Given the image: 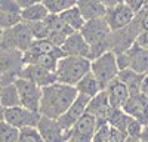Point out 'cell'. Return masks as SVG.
<instances>
[{
	"label": "cell",
	"instance_id": "6da1fadb",
	"mask_svg": "<svg viewBox=\"0 0 148 142\" xmlns=\"http://www.w3.org/2000/svg\"><path fill=\"white\" fill-rule=\"evenodd\" d=\"M76 86L65 85V83L55 81L46 87H42V99H40V114L46 117L58 118L62 115L77 98Z\"/></svg>",
	"mask_w": 148,
	"mask_h": 142
},
{
	"label": "cell",
	"instance_id": "7a4b0ae2",
	"mask_svg": "<svg viewBox=\"0 0 148 142\" xmlns=\"http://www.w3.org/2000/svg\"><path fill=\"white\" fill-rule=\"evenodd\" d=\"M83 37L90 46V61L96 56L102 55L104 52L110 51V36H111V28L105 18H98V19H90L86 21L82 31Z\"/></svg>",
	"mask_w": 148,
	"mask_h": 142
},
{
	"label": "cell",
	"instance_id": "3957f363",
	"mask_svg": "<svg viewBox=\"0 0 148 142\" xmlns=\"http://www.w3.org/2000/svg\"><path fill=\"white\" fill-rule=\"evenodd\" d=\"M90 71V59L84 56L64 55L56 64L55 76L56 81L76 86L77 83Z\"/></svg>",
	"mask_w": 148,
	"mask_h": 142
},
{
	"label": "cell",
	"instance_id": "277c9868",
	"mask_svg": "<svg viewBox=\"0 0 148 142\" xmlns=\"http://www.w3.org/2000/svg\"><path fill=\"white\" fill-rule=\"evenodd\" d=\"M90 71L98 79L101 87L105 89L108 86V83L117 79L120 73V68L117 64V55L113 51H107L102 55L96 56L95 59L90 61Z\"/></svg>",
	"mask_w": 148,
	"mask_h": 142
},
{
	"label": "cell",
	"instance_id": "5b68a950",
	"mask_svg": "<svg viewBox=\"0 0 148 142\" xmlns=\"http://www.w3.org/2000/svg\"><path fill=\"white\" fill-rule=\"evenodd\" d=\"M34 37L30 31V27L27 22L21 21L15 27L8 28L3 31L2 37V46L0 47H9V49H16L19 52H25L30 44L33 43Z\"/></svg>",
	"mask_w": 148,
	"mask_h": 142
},
{
	"label": "cell",
	"instance_id": "8992f818",
	"mask_svg": "<svg viewBox=\"0 0 148 142\" xmlns=\"http://www.w3.org/2000/svg\"><path fill=\"white\" fill-rule=\"evenodd\" d=\"M141 31L139 22L135 16V19L129 24L127 27L117 30V31H111L110 36V51H113L116 55L126 52L130 46L135 44V40H136L138 34Z\"/></svg>",
	"mask_w": 148,
	"mask_h": 142
},
{
	"label": "cell",
	"instance_id": "52a82bcc",
	"mask_svg": "<svg viewBox=\"0 0 148 142\" xmlns=\"http://www.w3.org/2000/svg\"><path fill=\"white\" fill-rule=\"evenodd\" d=\"M15 85L19 93L21 105L31 111L40 113L39 110H40V99H42V87L24 77H16Z\"/></svg>",
	"mask_w": 148,
	"mask_h": 142
},
{
	"label": "cell",
	"instance_id": "ba28073f",
	"mask_svg": "<svg viewBox=\"0 0 148 142\" xmlns=\"http://www.w3.org/2000/svg\"><path fill=\"white\" fill-rule=\"evenodd\" d=\"M42 114L37 111H31L22 105L10 106V108H5V122L9 124L15 126L18 129L27 127V126H37Z\"/></svg>",
	"mask_w": 148,
	"mask_h": 142
},
{
	"label": "cell",
	"instance_id": "9c48e42d",
	"mask_svg": "<svg viewBox=\"0 0 148 142\" xmlns=\"http://www.w3.org/2000/svg\"><path fill=\"white\" fill-rule=\"evenodd\" d=\"M37 129H39L45 142H65L68 136V132L62 127L58 118L52 117L42 115L37 123Z\"/></svg>",
	"mask_w": 148,
	"mask_h": 142
},
{
	"label": "cell",
	"instance_id": "30bf717a",
	"mask_svg": "<svg viewBox=\"0 0 148 142\" xmlns=\"http://www.w3.org/2000/svg\"><path fill=\"white\" fill-rule=\"evenodd\" d=\"M135 16H136V14H135L130 8H127L125 3H120L117 6L108 8L104 18L108 22L111 31H117V30H121V28L127 27L129 24L135 19Z\"/></svg>",
	"mask_w": 148,
	"mask_h": 142
},
{
	"label": "cell",
	"instance_id": "8fae6325",
	"mask_svg": "<svg viewBox=\"0 0 148 142\" xmlns=\"http://www.w3.org/2000/svg\"><path fill=\"white\" fill-rule=\"evenodd\" d=\"M18 77H24L33 83H36L40 87H46L49 85L56 81V76L55 71L46 70L43 67H39L36 64H24V67L21 68Z\"/></svg>",
	"mask_w": 148,
	"mask_h": 142
},
{
	"label": "cell",
	"instance_id": "7c38bea8",
	"mask_svg": "<svg viewBox=\"0 0 148 142\" xmlns=\"http://www.w3.org/2000/svg\"><path fill=\"white\" fill-rule=\"evenodd\" d=\"M89 96H86V95H77V98L74 99V102L71 104L70 108L58 117L59 123L62 124V127L67 130V132H70L71 127L76 124V122L79 120V118L88 111V104H89Z\"/></svg>",
	"mask_w": 148,
	"mask_h": 142
},
{
	"label": "cell",
	"instance_id": "4fadbf2b",
	"mask_svg": "<svg viewBox=\"0 0 148 142\" xmlns=\"http://www.w3.org/2000/svg\"><path fill=\"white\" fill-rule=\"evenodd\" d=\"M61 51L64 55L70 56H84L90 59V46L83 37V34L80 31H74L70 34L64 44L61 46Z\"/></svg>",
	"mask_w": 148,
	"mask_h": 142
},
{
	"label": "cell",
	"instance_id": "5bb4252c",
	"mask_svg": "<svg viewBox=\"0 0 148 142\" xmlns=\"http://www.w3.org/2000/svg\"><path fill=\"white\" fill-rule=\"evenodd\" d=\"M111 104H110V99H108V95H107V90L102 89L99 93H96L95 96H92L89 99V104H88V111L92 115H95L98 118L99 124H104L108 122V115H110V111H111Z\"/></svg>",
	"mask_w": 148,
	"mask_h": 142
},
{
	"label": "cell",
	"instance_id": "9a60e30c",
	"mask_svg": "<svg viewBox=\"0 0 148 142\" xmlns=\"http://www.w3.org/2000/svg\"><path fill=\"white\" fill-rule=\"evenodd\" d=\"M21 21V8L16 0H0V28L5 31Z\"/></svg>",
	"mask_w": 148,
	"mask_h": 142
},
{
	"label": "cell",
	"instance_id": "2e32d148",
	"mask_svg": "<svg viewBox=\"0 0 148 142\" xmlns=\"http://www.w3.org/2000/svg\"><path fill=\"white\" fill-rule=\"evenodd\" d=\"M123 110L130 117L139 120L144 126L148 124V99L142 93L130 95L129 99L126 101V104L123 105Z\"/></svg>",
	"mask_w": 148,
	"mask_h": 142
},
{
	"label": "cell",
	"instance_id": "e0dca14e",
	"mask_svg": "<svg viewBox=\"0 0 148 142\" xmlns=\"http://www.w3.org/2000/svg\"><path fill=\"white\" fill-rule=\"evenodd\" d=\"M125 53L127 58V68L144 76L148 74V49L139 47L138 44H133Z\"/></svg>",
	"mask_w": 148,
	"mask_h": 142
},
{
	"label": "cell",
	"instance_id": "ac0fdd59",
	"mask_svg": "<svg viewBox=\"0 0 148 142\" xmlns=\"http://www.w3.org/2000/svg\"><path fill=\"white\" fill-rule=\"evenodd\" d=\"M105 90H107V95H108L110 104H111V106H114V108H123V105L126 104V101L130 96L129 89L126 87V85L119 77L114 79L113 81H110L108 86L105 87Z\"/></svg>",
	"mask_w": 148,
	"mask_h": 142
},
{
	"label": "cell",
	"instance_id": "d6986e66",
	"mask_svg": "<svg viewBox=\"0 0 148 142\" xmlns=\"http://www.w3.org/2000/svg\"><path fill=\"white\" fill-rule=\"evenodd\" d=\"M76 6L79 8L86 21L104 18L107 12V8L102 5L101 0H77Z\"/></svg>",
	"mask_w": 148,
	"mask_h": 142
},
{
	"label": "cell",
	"instance_id": "ffe728a7",
	"mask_svg": "<svg viewBox=\"0 0 148 142\" xmlns=\"http://www.w3.org/2000/svg\"><path fill=\"white\" fill-rule=\"evenodd\" d=\"M98 127H99V122H98V118L95 115L89 114V113H84L76 122V124L71 127V132L93 139V135L98 130Z\"/></svg>",
	"mask_w": 148,
	"mask_h": 142
},
{
	"label": "cell",
	"instance_id": "44dd1931",
	"mask_svg": "<svg viewBox=\"0 0 148 142\" xmlns=\"http://www.w3.org/2000/svg\"><path fill=\"white\" fill-rule=\"evenodd\" d=\"M123 83L126 85V87L129 89L130 95H138L141 93V86H142V80H144V74H139L136 71H133L130 68L126 70H120V73L117 76Z\"/></svg>",
	"mask_w": 148,
	"mask_h": 142
},
{
	"label": "cell",
	"instance_id": "7402d4cb",
	"mask_svg": "<svg viewBox=\"0 0 148 142\" xmlns=\"http://www.w3.org/2000/svg\"><path fill=\"white\" fill-rule=\"evenodd\" d=\"M76 89H77V92L80 95H86V96H89V98L95 96L96 93H99L102 90L99 81H98V79L93 76L92 71H89V73L77 83Z\"/></svg>",
	"mask_w": 148,
	"mask_h": 142
},
{
	"label": "cell",
	"instance_id": "603a6c76",
	"mask_svg": "<svg viewBox=\"0 0 148 142\" xmlns=\"http://www.w3.org/2000/svg\"><path fill=\"white\" fill-rule=\"evenodd\" d=\"M0 104H2V106H5V108L21 105L19 93H18L15 81L8 83V85H3L2 87H0Z\"/></svg>",
	"mask_w": 148,
	"mask_h": 142
},
{
	"label": "cell",
	"instance_id": "cb8c5ba5",
	"mask_svg": "<svg viewBox=\"0 0 148 142\" xmlns=\"http://www.w3.org/2000/svg\"><path fill=\"white\" fill-rule=\"evenodd\" d=\"M59 16H61V19H62L73 31H82L83 25L86 24V19L83 18L82 12L79 10L77 6H73V8L67 9L65 12L59 14Z\"/></svg>",
	"mask_w": 148,
	"mask_h": 142
},
{
	"label": "cell",
	"instance_id": "d4e9b609",
	"mask_svg": "<svg viewBox=\"0 0 148 142\" xmlns=\"http://www.w3.org/2000/svg\"><path fill=\"white\" fill-rule=\"evenodd\" d=\"M49 15L47 9L45 8L43 3L34 5L30 8H25L21 10V18L24 22H37V21H45Z\"/></svg>",
	"mask_w": 148,
	"mask_h": 142
},
{
	"label": "cell",
	"instance_id": "484cf974",
	"mask_svg": "<svg viewBox=\"0 0 148 142\" xmlns=\"http://www.w3.org/2000/svg\"><path fill=\"white\" fill-rule=\"evenodd\" d=\"M129 114L123 110V108H111L110 111V115H108V124L111 127H116L119 130H125L126 132V126H127V122H129Z\"/></svg>",
	"mask_w": 148,
	"mask_h": 142
},
{
	"label": "cell",
	"instance_id": "4316f807",
	"mask_svg": "<svg viewBox=\"0 0 148 142\" xmlns=\"http://www.w3.org/2000/svg\"><path fill=\"white\" fill-rule=\"evenodd\" d=\"M43 5L47 9L49 14L59 15L65 12L67 9L77 5V0H43Z\"/></svg>",
	"mask_w": 148,
	"mask_h": 142
},
{
	"label": "cell",
	"instance_id": "83f0119b",
	"mask_svg": "<svg viewBox=\"0 0 148 142\" xmlns=\"http://www.w3.org/2000/svg\"><path fill=\"white\" fill-rule=\"evenodd\" d=\"M19 129L9 124L8 122L0 123V142H18Z\"/></svg>",
	"mask_w": 148,
	"mask_h": 142
},
{
	"label": "cell",
	"instance_id": "f1b7e54d",
	"mask_svg": "<svg viewBox=\"0 0 148 142\" xmlns=\"http://www.w3.org/2000/svg\"><path fill=\"white\" fill-rule=\"evenodd\" d=\"M18 142H45L37 126H27L19 129V139Z\"/></svg>",
	"mask_w": 148,
	"mask_h": 142
},
{
	"label": "cell",
	"instance_id": "f546056e",
	"mask_svg": "<svg viewBox=\"0 0 148 142\" xmlns=\"http://www.w3.org/2000/svg\"><path fill=\"white\" fill-rule=\"evenodd\" d=\"M30 31L33 34L34 40H39V39H47L49 36V27L45 21H37V22H27Z\"/></svg>",
	"mask_w": 148,
	"mask_h": 142
},
{
	"label": "cell",
	"instance_id": "4dcf8cb0",
	"mask_svg": "<svg viewBox=\"0 0 148 142\" xmlns=\"http://www.w3.org/2000/svg\"><path fill=\"white\" fill-rule=\"evenodd\" d=\"M142 130H144V124L136 120L133 117H129V122H127V126H126V133L127 136H132V138H136L139 139L141 135H142Z\"/></svg>",
	"mask_w": 148,
	"mask_h": 142
},
{
	"label": "cell",
	"instance_id": "1f68e13d",
	"mask_svg": "<svg viewBox=\"0 0 148 142\" xmlns=\"http://www.w3.org/2000/svg\"><path fill=\"white\" fill-rule=\"evenodd\" d=\"M92 142H110V124L108 123L99 124V127H98V130L93 135Z\"/></svg>",
	"mask_w": 148,
	"mask_h": 142
},
{
	"label": "cell",
	"instance_id": "d6a6232c",
	"mask_svg": "<svg viewBox=\"0 0 148 142\" xmlns=\"http://www.w3.org/2000/svg\"><path fill=\"white\" fill-rule=\"evenodd\" d=\"M67 37H68V34H65V33H61V31H51V33H49V36H47V40L51 42L53 46L61 47V46L64 44V42L67 40Z\"/></svg>",
	"mask_w": 148,
	"mask_h": 142
},
{
	"label": "cell",
	"instance_id": "836d02e7",
	"mask_svg": "<svg viewBox=\"0 0 148 142\" xmlns=\"http://www.w3.org/2000/svg\"><path fill=\"white\" fill-rule=\"evenodd\" d=\"M136 19L139 22V27H141V31H148V9L144 8L141 9L138 14H136Z\"/></svg>",
	"mask_w": 148,
	"mask_h": 142
},
{
	"label": "cell",
	"instance_id": "e575fe53",
	"mask_svg": "<svg viewBox=\"0 0 148 142\" xmlns=\"http://www.w3.org/2000/svg\"><path fill=\"white\" fill-rule=\"evenodd\" d=\"M125 5H126L127 8H130L135 14H138L141 9H144L145 0H125Z\"/></svg>",
	"mask_w": 148,
	"mask_h": 142
},
{
	"label": "cell",
	"instance_id": "d590c367",
	"mask_svg": "<svg viewBox=\"0 0 148 142\" xmlns=\"http://www.w3.org/2000/svg\"><path fill=\"white\" fill-rule=\"evenodd\" d=\"M135 44H138L139 47H144V49H148V31H139L136 40H135Z\"/></svg>",
	"mask_w": 148,
	"mask_h": 142
},
{
	"label": "cell",
	"instance_id": "8d00e7d4",
	"mask_svg": "<svg viewBox=\"0 0 148 142\" xmlns=\"http://www.w3.org/2000/svg\"><path fill=\"white\" fill-rule=\"evenodd\" d=\"M65 142H92L90 138H86V136H82V135H77L74 132H68V136L65 139Z\"/></svg>",
	"mask_w": 148,
	"mask_h": 142
},
{
	"label": "cell",
	"instance_id": "74e56055",
	"mask_svg": "<svg viewBox=\"0 0 148 142\" xmlns=\"http://www.w3.org/2000/svg\"><path fill=\"white\" fill-rule=\"evenodd\" d=\"M16 3L19 5L21 10L25 9V8H30V6H34V5H39V3H43V0H16Z\"/></svg>",
	"mask_w": 148,
	"mask_h": 142
},
{
	"label": "cell",
	"instance_id": "f35d334b",
	"mask_svg": "<svg viewBox=\"0 0 148 142\" xmlns=\"http://www.w3.org/2000/svg\"><path fill=\"white\" fill-rule=\"evenodd\" d=\"M102 5L108 9V8H113V6H117L120 3H125V0H101Z\"/></svg>",
	"mask_w": 148,
	"mask_h": 142
},
{
	"label": "cell",
	"instance_id": "ab89813d",
	"mask_svg": "<svg viewBox=\"0 0 148 142\" xmlns=\"http://www.w3.org/2000/svg\"><path fill=\"white\" fill-rule=\"evenodd\" d=\"M141 93L144 95V96L148 99V74L144 77L142 80V86H141Z\"/></svg>",
	"mask_w": 148,
	"mask_h": 142
},
{
	"label": "cell",
	"instance_id": "60d3db41",
	"mask_svg": "<svg viewBox=\"0 0 148 142\" xmlns=\"http://www.w3.org/2000/svg\"><path fill=\"white\" fill-rule=\"evenodd\" d=\"M141 141H144V142H148V124H145L144 126V130H142V135H141V138H139Z\"/></svg>",
	"mask_w": 148,
	"mask_h": 142
},
{
	"label": "cell",
	"instance_id": "b9f144b4",
	"mask_svg": "<svg viewBox=\"0 0 148 142\" xmlns=\"http://www.w3.org/2000/svg\"><path fill=\"white\" fill-rule=\"evenodd\" d=\"M5 122V106L0 105V123Z\"/></svg>",
	"mask_w": 148,
	"mask_h": 142
},
{
	"label": "cell",
	"instance_id": "7bdbcfd3",
	"mask_svg": "<svg viewBox=\"0 0 148 142\" xmlns=\"http://www.w3.org/2000/svg\"><path fill=\"white\" fill-rule=\"evenodd\" d=\"M2 37H3V30L0 28V46H2Z\"/></svg>",
	"mask_w": 148,
	"mask_h": 142
},
{
	"label": "cell",
	"instance_id": "ee69618b",
	"mask_svg": "<svg viewBox=\"0 0 148 142\" xmlns=\"http://www.w3.org/2000/svg\"><path fill=\"white\" fill-rule=\"evenodd\" d=\"M0 87H2V76H0Z\"/></svg>",
	"mask_w": 148,
	"mask_h": 142
},
{
	"label": "cell",
	"instance_id": "f6af8a7d",
	"mask_svg": "<svg viewBox=\"0 0 148 142\" xmlns=\"http://www.w3.org/2000/svg\"><path fill=\"white\" fill-rule=\"evenodd\" d=\"M139 142H144V141H141V139H139Z\"/></svg>",
	"mask_w": 148,
	"mask_h": 142
},
{
	"label": "cell",
	"instance_id": "bcb514c9",
	"mask_svg": "<svg viewBox=\"0 0 148 142\" xmlns=\"http://www.w3.org/2000/svg\"><path fill=\"white\" fill-rule=\"evenodd\" d=\"M0 105H2V104H0Z\"/></svg>",
	"mask_w": 148,
	"mask_h": 142
}]
</instances>
